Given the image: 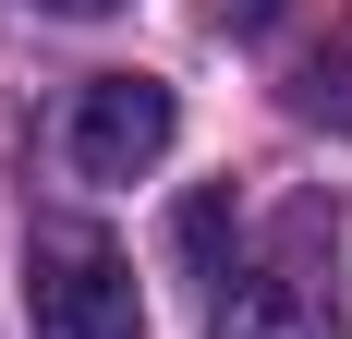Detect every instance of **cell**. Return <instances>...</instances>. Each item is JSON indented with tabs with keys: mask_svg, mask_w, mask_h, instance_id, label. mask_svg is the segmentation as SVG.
Returning a JSON list of instances; mask_svg holds the SVG:
<instances>
[{
	"mask_svg": "<svg viewBox=\"0 0 352 339\" xmlns=\"http://www.w3.org/2000/svg\"><path fill=\"white\" fill-rule=\"evenodd\" d=\"M328 255H340V206H328V194H304L280 231H267V255L243 267V291H219L207 339H340Z\"/></svg>",
	"mask_w": 352,
	"mask_h": 339,
	"instance_id": "6da1fadb",
	"label": "cell"
},
{
	"mask_svg": "<svg viewBox=\"0 0 352 339\" xmlns=\"http://www.w3.org/2000/svg\"><path fill=\"white\" fill-rule=\"evenodd\" d=\"M25 303H36V339H146L134 267H122V242L85 231V218H36V242H25Z\"/></svg>",
	"mask_w": 352,
	"mask_h": 339,
	"instance_id": "7a4b0ae2",
	"label": "cell"
},
{
	"mask_svg": "<svg viewBox=\"0 0 352 339\" xmlns=\"http://www.w3.org/2000/svg\"><path fill=\"white\" fill-rule=\"evenodd\" d=\"M170 134H182V97L158 73H98L73 97V170L85 182H146V170L170 158Z\"/></svg>",
	"mask_w": 352,
	"mask_h": 339,
	"instance_id": "3957f363",
	"label": "cell"
},
{
	"mask_svg": "<svg viewBox=\"0 0 352 339\" xmlns=\"http://www.w3.org/2000/svg\"><path fill=\"white\" fill-rule=\"evenodd\" d=\"M292 109L352 134V36H328V49H304V61H292Z\"/></svg>",
	"mask_w": 352,
	"mask_h": 339,
	"instance_id": "277c9868",
	"label": "cell"
},
{
	"mask_svg": "<svg viewBox=\"0 0 352 339\" xmlns=\"http://www.w3.org/2000/svg\"><path fill=\"white\" fill-rule=\"evenodd\" d=\"M170 231H182V255H195V267H219V242H231V194H195Z\"/></svg>",
	"mask_w": 352,
	"mask_h": 339,
	"instance_id": "5b68a950",
	"label": "cell"
},
{
	"mask_svg": "<svg viewBox=\"0 0 352 339\" xmlns=\"http://www.w3.org/2000/svg\"><path fill=\"white\" fill-rule=\"evenodd\" d=\"M219 25H231V36H255V25H280V0H219Z\"/></svg>",
	"mask_w": 352,
	"mask_h": 339,
	"instance_id": "8992f818",
	"label": "cell"
},
{
	"mask_svg": "<svg viewBox=\"0 0 352 339\" xmlns=\"http://www.w3.org/2000/svg\"><path fill=\"white\" fill-rule=\"evenodd\" d=\"M49 12H109V0H49Z\"/></svg>",
	"mask_w": 352,
	"mask_h": 339,
	"instance_id": "52a82bcc",
	"label": "cell"
}]
</instances>
